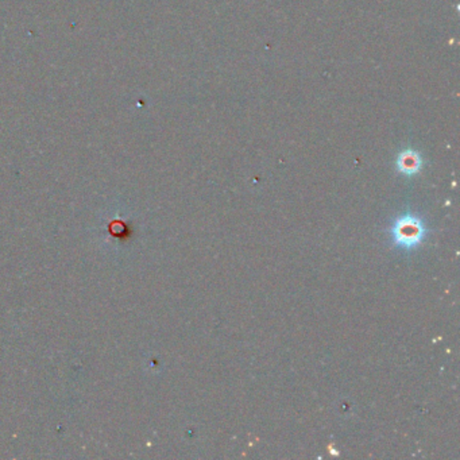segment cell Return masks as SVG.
I'll list each match as a JSON object with an SVG mask.
<instances>
[{
	"label": "cell",
	"mask_w": 460,
	"mask_h": 460,
	"mask_svg": "<svg viewBox=\"0 0 460 460\" xmlns=\"http://www.w3.org/2000/svg\"><path fill=\"white\" fill-rule=\"evenodd\" d=\"M424 227L419 219L415 216H403L393 227L391 235L394 243L403 249H410L417 246L424 238Z\"/></svg>",
	"instance_id": "1"
},
{
	"label": "cell",
	"mask_w": 460,
	"mask_h": 460,
	"mask_svg": "<svg viewBox=\"0 0 460 460\" xmlns=\"http://www.w3.org/2000/svg\"><path fill=\"white\" fill-rule=\"evenodd\" d=\"M400 168L405 173L416 172L419 169V161L416 157H405L400 161Z\"/></svg>",
	"instance_id": "2"
}]
</instances>
